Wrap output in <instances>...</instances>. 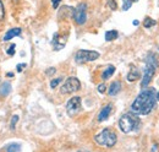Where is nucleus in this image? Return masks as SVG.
<instances>
[{"label": "nucleus", "mask_w": 159, "mask_h": 152, "mask_svg": "<svg viewBox=\"0 0 159 152\" xmlns=\"http://www.w3.org/2000/svg\"><path fill=\"white\" fill-rule=\"evenodd\" d=\"M81 111V97L76 96L67 101L66 103V112L69 116H75Z\"/></svg>", "instance_id": "7"}, {"label": "nucleus", "mask_w": 159, "mask_h": 152, "mask_svg": "<svg viewBox=\"0 0 159 152\" xmlns=\"http://www.w3.org/2000/svg\"><path fill=\"white\" fill-rule=\"evenodd\" d=\"M139 126V119L132 113L124 114L119 120V128L122 133L129 134Z\"/></svg>", "instance_id": "2"}, {"label": "nucleus", "mask_w": 159, "mask_h": 152, "mask_svg": "<svg viewBox=\"0 0 159 152\" xmlns=\"http://www.w3.org/2000/svg\"><path fill=\"white\" fill-rule=\"evenodd\" d=\"M157 23V21L153 19H151V17H146L144 21H143V26L146 27V28H151L152 26H154Z\"/></svg>", "instance_id": "18"}, {"label": "nucleus", "mask_w": 159, "mask_h": 152, "mask_svg": "<svg viewBox=\"0 0 159 152\" xmlns=\"http://www.w3.org/2000/svg\"><path fill=\"white\" fill-rule=\"evenodd\" d=\"M111 109H113V106L111 104H107L105 107H103L102 111L99 112V114H98V121L102 123V121L107 120L109 118L110 113H111Z\"/></svg>", "instance_id": "9"}, {"label": "nucleus", "mask_w": 159, "mask_h": 152, "mask_svg": "<svg viewBox=\"0 0 159 152\" xmlns=\"http://www.w3.org/2000/svg\"><path fill=\"white\" fill-rule=\"evenodd\" d=\"M60 2H61V0H52V5H53V9H58L60 5Z\"/></svg>", "instance_id": "26"}, {"label": "nucleus", "mask_w": 159, "mask_h": 152, "mask_svg": "<svg viewBox=\"0 0 159 152\" xmlns=\"http://www.w3.org/2000/svg\"><path fill=\"white\" fill-rule=\"evenodd\" d=\"M20 35H21V28H20V27L11 28V30H9V31L5 33V36L2 37V40H4V42H7V40L12 39L14 37H17V36H20Z\"/></svg>", "instance_id": "10"}, {"label": "nucleus", "mask_w": 159, "mask_h": 152, "mask_svg": "<svg viewBox=\"0 0 159 152\" xmlns=\"http://www.w3.org/2000/svg\"><path fill=\"white\" fill-rule=\"evenodd\" d=\"M19 121V115H14L12 119H11V123H10V128L14 130L16 128V123Z\"/></svg>", "instance_id": "21"}, {"label": "nucleus", "mask_w": 159, "mask_h": 152, "mask_svg": "<svg viewBox=\"0 0 159 152\" xmlns=\"http://www.w3.org/2000/svg\"><path fill=\"white\" fill-rule=\"evenodd\" d=\"M1 95L2 96H7L10 92H11V83L10 82H7V81H5L2 85H1Z\"/></svg>", "instance_id": "16"}, {"label": "nucleus", "mask_w": 159, "mask_h": 152, "mask_svg": "<svg viewBox=\"0 0 159 152\" xmlns=\"http://www.w3.org/2000/svg\"><path fill=\"white\" fill-rule=\"evenodd\" d=\"M99 53L96 50H86V49H81L75 54V61L77 64H83V63H89V61H94L99 58Z\"/></svg>", "instance_id": "5"}, {"label": "nucleus", "mask_w": 159, "mask_h": 152, "mask_svg": "<svg viewBox=\"0 0 159 152\" xmlns=\"http://www.w3.org/2000/svg\"><path fill=\"white\" fill-rule=\"evenodd\" d=\"M131 1H132V2H134V1H139V0H131Z\"/></svg>", "instance_id": "31"}, {"label": "nucleus", "mask_w": 159, "mask_h": 152, "mask_svg": "<svg viewBox=\"0 0 159 152\" xmlns=\"http://www.w3.org/2000/svg\"><path fill=\"white\" fill-rule=\"evenodd\" d=\"M54 73H55V69H54V68H50V70L47 71V75H53Z\"/></svg>", "instance_id": "28"}, {"label": "nucleus", "mask_w": 159, "mask_h": 152, "mask_svg": "<svg viewBox=\"0 0 159 152\" xmlns=\"http://www.w3.org/2000/svg\"><path fill=\"white\" fill-rule=\"evenodd\" d=\"M72 19L80 26L86 23V21H87V5L84 2L79 4L77 7L72 10Z\"/></svg>", "instance_id": "6"}, {"label": "nucleus", "mask_w": 159, "mask_h": 152, "mask_svg": "<svg viewBox=\"0 0 159 152\" xmlns=\"http://www.w3.org/2000/svg\"><path fill=\"white\" fill-rule=\"evenodd\" d=\"M157 101H159V93L154 88H143L131 104V112L136 115H147L153 111Z\"/></svg>", "instance_id": "1"}, {"label": "nucleus", "mask_w": 159, "mask_h": 152, "mask_svg": "<svg viewBox=\"0 0 159 152\" xmlns=\"http://www.w3.org/2000/svg\"><path fill=\"white\" fill-rule=\"evenodd\" d=\"M5 17V9H4V4L2 1L0 0V21H2Z\"/></svg>", "instance_id": "23"}, {"label": "nucleus", "mask_w": 159, "mask_h": 152, "mask_svg": "<svg viewBox=\"0 0 159 152\" xmlns=\"http://www.w3.org/2000/svg\"><path fill=\"white\" fill-rule=\"evenodd\" d=\"M6 76H7V77H12V76H14V74H12V73H7V74H6Z\"/></svg>", "instance_id": "30"}, {"label": "nucleus", "mask_w": 159, "mask_h": 152, "mask_svg": "<svg viewBox=\"0 0 159 152\" xmlns=\"http://www.w3.org/2000/svg\"><path fill=\"white\" fill-rule=\"evenodd\" d=\"M146 63L147 64H151V65H153V66H156V68H158L159 65V61H158V55L157 54H154V53H148V55L146 58Z\"/></svg>", "instance_id": "13"}, {"label": "nucleus", "mask_w": 159, "mask_h": 152, "mask_svg": "<svg viewBox=\"0 0 159 152\" xmlns=\"http://www.w3.org/2000/svg\"><path fill=\"white\" fill-rule=\"evenodd\" d=\"M118 36H119V33H118V31H115V30H111V31H107V32H105V39H107L108 42H111V40L116 39Z\"/></svg>", "instance_id": "15"}, {"label": "nucleus", "mask_w": 159, "mask_h": 152, "mask_svg": "<svg viewBox=\"0 0 159 152\" xmlns=\"http://www.w3.org/2000/svg\"><path fill=\"white\" fill-rule=\"evenodd\" d=\"M120 91H121V82L114 81V82H111V85L108 90V93H109V96H116Z\"/></svg>", "instance_id": "11"}, {"label": "nucleus", "mask_w": 159, "mask_h": 152, "mask_svg": "<svg viewBox=\"0 0 159 152\" xmlns=\"http://www.w3.org/2000/svg\"><path fill=\"white\" fill-rule=\"evenodd\" d=\"M81 88V82L77 77H67L66 81L62 83L61 88H60V92L62 95H70V93H74L76 91H79Z\"/></svg>", "instance_id": "4"}, {"label": "nucleus", "mask_w": 159, "mask_h": 152, "mask_svg": "<svg viewBox=\"0 0 159 152\" xmlns=\"http://www.w3.org/2000/svg\"><path fill=\"white\" fill-rule=\"evenodd\" d=\"M115 73V66H113V65H109L103 73H102V80H108V78H110L113 74Z\"/></svg>", "instance_id": "14"}, {"label": "nucleus", "mask_w": 159, "mask_h": 152, "mask_svg": "<svg viewBox=\"0 0 159 152\" xmlns=\"http://www.w3.org/2000/svg\"><path fill=\"white\" fill-rule=\"evenodd\" d=\"M131 6H132V1L131 0H124L122 1V10L124 11H127Z\"/></svg>", "instance_id": "20"}, {"label": "nucleus", "mask_w": 159, "mask_h": 152, "mask_svg": "<svg viewBox=\"0 0 159 152\" xmlns=\"http://www.w3.org/2000/svg\"><path fill=\"white\" fill-rule=\"evenodd\" d=\"M156 66L151 65V64H147L146 63V69H144V75H143V78L141 81V87L142 88H147L148 85L151 83L153 76H154V73H156Z\"/></svg>", "instance_id": "8"}, {"label": "nucleus", "mask_w": 159, "mask_h": 152, "mask_svg": "<svg viewBox=\"0 0 159 152\" xmlns=\"http://www.w3.org/2000/svg\"><path fill=\"white\" fill-rule=\"evenodd\" d=\"M61 81H62V77L53 78V80L50 81V87H52V88H57V87H58V85H59Z\"/></svg>", "instance_id": "19"}, {"label": "nucleus", "mask_w": 159, "mask_h": 152, "mask_svg": "<svg viewBox=\"0 0 159 152\" xmlns=\"http://www.w3.org/2000/svg\"><path fill=\"white\" fill-rule=\"evenodd\" d=\"M5 151L6 152H21V145L20 144H11V145L6 146Z\"/></svg>", "instance_id": "17"}, {"label": "nucleus", "mask_w": 159, "mask_h": 152, "mask_svg": "<svg viewBox=\"0 0 159 152\" xmlns=\"http://www.w3.org/2000/svg\"><path fill=\"white\" fill-rule=\"evenodd\" d=\"M108 6L111 9V10H116L118 9V4L115 0H108Z\"/></svg>", "instance_id": "22"}, {"label": "nucleus", "mask_w": 159, "mask_h": 152, "mask_svg": "<svg viewBox=\"0 0 159 152\" xmlns=\"http://www.w3.org/2000/svg\"><path fill=\"white\" fill-rule=\"evenodd\" d=\"M79 152H88V151H83V150H82V151H79Z\"/></svg>", "instance_id": "32"}, {"label": "nucleus", "mask_w": 159, "mask_h": 152, "mask_svg": "<svg viewBox=\"0 0 159 152\" xmlns=\"http://www.w3.org/2000/svg\"><path fill=\"white\" fill-rule=\"evenodd\" d=\"M139 77H141V73H139V70L137 69V68H132V69L130 70V73L127 74V81L134 82V81L139 80Z\"/></svg>", "instance_id": "12"}, {"label": "nucleus", "mask_w": 159, "mask_h": 152, "mask_svg": "<svg viewBox=\"0 0 159 152\" xmlns=\"http://www.w3.org/2000/svg\"><path fill=\"white\" fill-rule=\"evenodd\" d=\"M107 91V86H105V83H100L98 85V92L99 93H104Z\"/></svg>", "instance_id": "25"}, {"label": "nucleus", "mask_w": 159, "mask_h": 152, "mask_svg": "<svg viewBox=\"0 0 159 152\" xmlns=\"http://www.w3.org/2000/svg\"><path fill=\"white\" fill-rule=\"evenodd\" d=\"M132 23H134L135 26H139V21H137V20H135V21H134Z\"/></svg>", "instance_id": "29"}, {"label": "nucleus", "mask_w": 159, "mask_h": 152, "mask_svg": "<svg viewBox=\"0 0 159 152\" xmlns=\"http://www.w3.org/2000/svg\"><path fill=\"white\" fill-rule=\"evenodd\" d=\"M26 66H27L26 64H19V65H17V71L21 73V71H22V68H26Z\"/></svg>", "instance_id": "27"}, {"label": "nucleus", "mask_w": 159, "mask_h": 152, "mask_svg": "<svg viewBox=\"0 0 159 152\" xmlns=\"http://www.w3.org/2000/svg\"><path fill=\"white\" fill-rule=\"evenodd\" d=\"M15 48H16V45H15V44H11L10 48L6 50L7 55H14V54H15Z\"/></svg>", "instance_id": "24"}, {"label": "nucleus", "mask_w": 159, "mask_h": 152, "mask_svg": "<svg viewBox=\"0 0 159 152\" xmlns=\"http://www.w3.org/2000/svg\"><path fill=\"white\" fill-rule=\"evenodd\" d=\"M94 141L100 145V146H105V147H113L116 141H118V136L114 130L107 128V129H103L99 134H97L94 136Z\"/></svg>", "instance_id": "3"}]
</instances>
